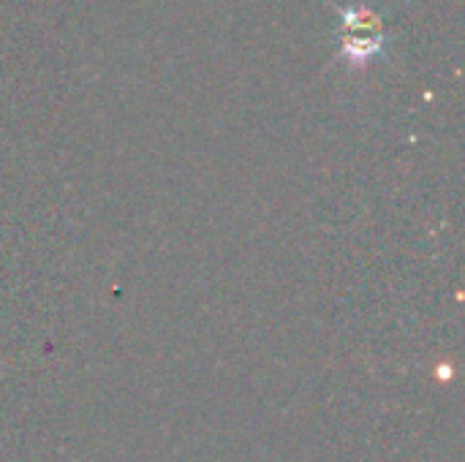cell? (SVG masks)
Wrapping results in <instances>:
<instances>
[{"label":"cell","instance_id":"6da1fadb","mask_svg":"<svg viewBox=\"0 0 465 462\" xmlns=\"http://www.w3.org/2000/svg\"><path fill=\"white\" fill-rule=\"evenodd\" d=\"M384 49V33H349L341 46V57L354 65L365 68L373 57H379Z\"/></svg>","mask_w":465,"mask_h":462},{"label":"cell","instance_id":"7a4b0ae2","mask_svg":"<svg viewBox=\"0 0 465 462\" xmlns=\"http://www.w3.org/2000/svg\"><path fill=\"white\" fill-rule=\"evenodd\" d=\"M341 16H343L346 33H384L381 16L373 8H365V5H360V8H343Z\"/></svg>","mask_w":465,"mask_h":462}]
</instances>
